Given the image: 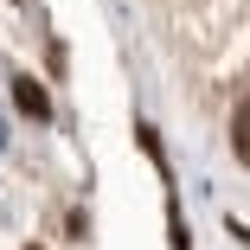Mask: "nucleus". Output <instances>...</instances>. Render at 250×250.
I'll use <instances>...</instances> for the list:
<instances>
[{
	"label": "nucleus",
	"mask_w": 250,
	"mask_h": 250,
	"mask_svg": "<svg viewBox=\"0 0 250 250\" xmlns=\"http://www.w3.org/2000/svg\"><path fill=\"white\" fill-rule=\"evenodd\" d=\"M13 96H20V109H26L32 122H45V116H52V96H45L32 77H20V83H13Z\"/></svg>",
	"instance_id": "obj_1"
},
{
	"label": "nucleus",
	"mask_w": 250,
	"mask_h": 250,
	"mask_svg": "<svg viewBox=\"0 0 250 250\" xmlns=\"http://www.w3.org/2000/svg\"><path fill=\"white\" fill-rule=\"evenodd\" d=\"M231 147H237V161L250 167V103H237V116H231Z\"/></svg>",
	"instance_id": "obj_2"
}]
</instances>
